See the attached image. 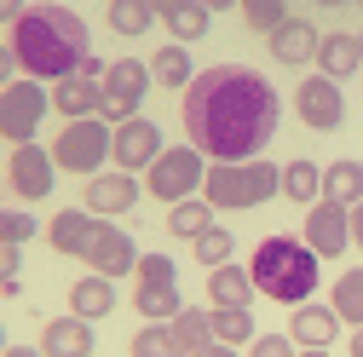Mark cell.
I'll use <instances>...</instances> for the list:
<instances>
[{
	"label": "cell",
	"instance_id": "40",
	"mask_svg": "<svg viewBox=\"0 0 363 357\" xmlns=\"http://www.w3.org/2000/svg\"><path fill=\"white\" fill-rule=\"evenodd\" d=\"M23 12H29V0H0V23H6V29H12Z\"/></svg>",
	"mask_w": 363,
	"mask_h": 357
},
{
	"label": "cell",
	"instance_id": "22",
	"mask_svg": "<svg viewBox=\"0 0 363 357\" xmlns=\"http://www.w3.org/2000/svg\"><path fill=\"white\" fill-rule=\"evenodd\" d=\"M69 311L75 317H86V323H99V317H110L116 311V277H75L69 283Z\"/></svg>",
	"mask_w": 363,
	"mask_h": 357
},
{
	"label": "cell",
	"instance_id": "48",
	"mask_svg": "<svg viewBox=\"0 0 363 357\" xmlns=\"http://www.w3.org/2000/svg\"><path fill=\"white\" fill-rule=\"evenodd\" d=\"M317 6H352V0H317Z\"/></svg>",
	"mask_w": 363,
	"mask_h": 357
},
{
	"label": "cell",
	"instance_id": "18",
	"mask_svg": "<svg viewBox=\"0 0 363 357\" xmlns=\"http://www.w3.org/2000/svg\"><path fill=\"white\" fill-rule=\"evenodd\" d=\"M271 40V58L277 64H289V69H306L311 58H317V40H323V29H311L306 18H283L277 29L265 35Z\"/></svg>",
	"mask_w": 363,
	"mask_h": 357
},
{
	"label": "cell",
	"instance_id": "43",
	"mask_svg": "<svg viewBox=\"0 0 363 357\" xmlns=\"http://www.w3.org/2000/svg\"><path fill=\"white\" fill-rule=\"evenodd\" d=\"M0 357H47V351H40V346H6Z\"/></svg>",
	"mask_w": 363,
	"mask_h": 357
},
{
	"label": "cell",
	"instance_id": "24",
	"mask_svg": "<svg viewBox=\"0 0 363 357\" xmlns=\"http://www.w3.org/2000/svg\"><path fill=\"white\" fill-rule=\"evenodd\" d=\"M133 311H139L145 323H173L185 300H179V283H139L133 288Z\"/></svg>",
	"mask_w": 363,
	"mask_h": 357
},
{
	"label": "cell",
	"instance_id": "30",
	"mask_svg": "<svg viewBox=\"0 0 363 357\" xmlns=\"http://www.w3.org/2000/svg\"><path fill=\"white\" fill-rule=\"evenodd\" d=\"M133 357H191V346L173 334V323H145L133 334Z\"/></svg>",
	"mask_w": 363,
	"mask_h": 357
},
{
	"label": "cell",
	"instance_id": "6",
	"mask_svg": "<svg viewBox=\"0 0 363 357\" xmlns=\"http://www.w3.org/2000/svg\"><path fill=\"white\" fill-rule=\"evenodd\" d=\"M202 178H208V156L196 144H167L145 167V191L173 208V202H185V196H202Z\"/></svg>",
	"mask_w": 363,
	"mask_h": 357
},
{
	"label": "cell",
	"instance_id": "17",
	"mask_svg": "<svg viewBox=\"0 0 363 357\" xmlns=\"http://www.w3.org/2000/svg\"><path fill=\"white\" fill-rule=\"evenodd\" d=\"M99 225H104L99 213H86V208H64V213H52L47 242H52V254H64V259H86V248H93V237H99Z\"/></svg>",
	"mask_w": 363,
	"mask_h": 357
},
{
	"label": "cell",
	"instance_id": "36",
	"mask_svg": "<svg viewBox=\"0 0 363 357\" xmlns=\"http://www.w3.org/2000/svg\"><path fill=\"white\" fill-rule=\"evenodd\" d=\"M35 231H40V225H35L29 213H18V208H0V242H18V248H23Z\"/></svg>",
	"mask_w": 363,
	"mask_h": 357
},
{
	"label": "cell",
	"instance_id": "26",
	"mask_svg": "<svg viewBox=\"0 0 363 357\" xmlns=\"http://www.w3.org/2000/svg\"><path fill=\"white\" fill-rule=\"evenodd\" d=\"M283 196L294 208H311V202H323V167L317 162H283Z\"/></svg>",
	"mask_w": 363,
	"mask_h": 357
},
{
	"label": "cell",
	"instance_id": "50",
	"mask_svg": "<svg viewBox=\"0 0 363 357\" xmlns=\"http://www.w3.org/2000/svg\"><path fill=\"white\" fill-rule=\"evenodd\" d=\"M357 40H363V35H357ZM357 75H363V69H357Z\"/></svg>",
	"mask_w": 363,
	"mask_h": 357
},
{
	"label": "cell",
	"instance_id": "5",
	"mask_svg": "<svg viewBox=\"0 0 363 357\" xmlns=\"http://www.w3.org/2000/svg\"><path fill=\"white\" fill-rule=\"evenodd\" d=\"M110 144H116V127L104 115H81V121H64V132L52 139V162H58V173L93 178L110 167Z\"/></svg>",
	"mask_w": 363,
	"mask_h": 357
},
{
	"label": "cell",
	"instance_id": "23",
	"mask_svg": "<svg viewBox=\"0 0 363 357\" xmlns=\"http://www.w3.org/2000/svg\"><path fill=\"white\" fill-rule=\"evenodd\" d=\"M254 277H248V265H213V271H208V300L213 305H254Z\"/></svg>",
	"mask_w": 363,
	"mask_h": 357
},
{
	"label": "cell",
	"instance_id": "34",
	"mask_svg": "<svg viewBox=\"0 0 363 357\" xmlns=\"http://www.w3.org/2000/svg\"><path fill=\"white\" fill-rule=\"evenodd\" d=\"M237 12H242V23L254 35H271V29L289 18V0H237Z\"/></svg>",
	"mask_w": 363,
	"mask_h": 357
},
{
	"label": "cell",
	"instance_id": "1",
	"mask_svg": "<svg viewBox=\"0 0 363 357\" xmlns=\"http://www.w3.org/2000/svg\"><path fill=\"white\" fill-rule=\"evenodd\" d=\"M283 98L259 69L248 64H213L196 69L185 86V132L191 144L213 162H248L277 139Z\"/></svg>",
	"mask_w": 363,
	"mask_h": 357
},
{
	"label": "cell",
	"instance_id": "7",
	"mask_svg": "<svg viewBox=\"0 0 363 357\" xmlns=\"http://www.w3.org/2000/svg\"><path fill=\"white\" fill-rule=\"evenodd\" d=\"M52 110V93H47V81H35V75H18L0 86V139H12V144H29L40 121H47Z\"/></svg>",
	"mask_w": 363,
	"mask_h": 357
},
{
	"label": "cell",
	"instance_id": "4",
	"mask_svg": "<svg viewBox=\"0 0 363 357\" xmlns=\"http://www.w3.org/2000/svg\"><path fill=\"white\" fill-rule=\"evenodd\" d=\"M202 196L213 213H248L271 196H283V167H271L265 156H248V162H213L208 178H202Z\"/></svg>",
	"mask_w": 363,
	"mask_h": 357
},
{
	"label": "cell",
	"instance_id": "46",
	"mask_svg": "<svg viewBox=\"0 0 363 357\" xmlns=\"http://www.w3.org/2000/svg\"><path fill=\"white\" fill-rule=\"evenodd\" d=\"M352 357H363V329H352Z\"/></svg>",
	"mask_w": 363,
	"mask_h": 357
},
{
	"label": "cell",
	"instance_id": "31",
	"mask_svg": "<svg viewBox=\"0 0 363 357\" xmlns=\"http://www.w3.org/2000/svg\"><path fill=\"white\" fill-rule=\"evenodd\" d=\"M259 329H254V317H248V305H213V340H225V346H248Z\"/></svg>",
	"mask_w": 363,
	"mask_h": 357
},
{
	"label": "cell",
	"instance_id": "12",
	"mask_svg": "<svg viewBox=\"0 0 363 357\" xmlns=\"http://www.w3.org/2000/svg\"><path fill=\"white\" fill-rule=\"evenodd\" d=\"M162 150H167V144H162V127H156V121H145V115H127V121H116L110 162H116L121 173H145V167H150Z\"/></svg>",
	"mask_w": 363,
	"mask_h": 357
},
{
	"label": "cell",
	"instance_id": "19",
	"mask_svg": "<svg viewBox=\"0 0 363 357\" xmlns=\"http://www.w3.org/2000/svg\"><path fill=\"white\" fill-rule=\"evenodd\" d=\"M317 75H329V81H346V75H357L363 69V40L352 35V29H335V35H323L317 40Z\"/></svg>",
	"mask_w": 363,
	"mask_h": 357
},
{
	"label": "cell",
	"instance_id": "10",
	"mask_svg": "<svg viewBox=\"0 0 363 357\" xmlns=\"http://www.w3.org/2000/svg\"><path fill=\"white\" fill-rule=\"evenodd\" d=\"M306 248L317 254V259H340L346 248H352V208H340V202H311L306 208Z\"/></svg>",
	"mask_w": 363,
	"mask_h": 357
},
{
	"label": "cell",
	"instance_id": "41",
	"mask_svg": "<svg viewBox=\"0 0 363 357\" xmlns=\"http://www.w3.org/2000/svg\"><path fill=\"white\" fill-rule=\"evenodd\" d=\"M191 357H237V346H225V340H208V346H196Z\"/></svg>",
	"mask_w": 363,
	"mask_h": 357
},
{
	"label": "cell",
	"instance_id": "9",
	"mask_svg": "<svg viewBox=\"0 0 363 357\" xmlns=\"http://www.w3.org/2000/svg\"><path fill=\"white\" fill-rule=\"evenodd\" d=\"M294 115L311 127V132H335L340 121H346V98H340V81H329V75H306L300 86H294Z\"/></svg>",
	"mask_w": 363,
	"mask_h": 357
},
{
	"label": "cell",
	"instance_id": "16",
	"mask_svg": "<svg viewBox=\"0 0 363 357\" xmlns=\"http://www.w3.org/2000/svg\"><path fill=\"white\" fill-rule=\"evenodd\" d=\"M335 334H340V317H335V305H317V300H300V305H289V340L306 351H329L335 346Z\"/></svg>",
	"mask_w": 363,
	"mask_h": 357
},
{
	"label": "cell",
	"instance_id": "14",
	"mask_svg": "<svg viewBox=\"0 0 363 357\" xmlns=\"http://www.w3.org/2000/svg\"><path fill=\"white\" fill-rule=\"evenodd\" d=\"M52 110H58L64 121L99 115V110H104V75H93V69H75V75L52 81Z\"/></svg>",
	"mask_w": 363,
	"mask_h": 357
},
{
	"label": "cell",
	"instance_id": "25",
	"mask_svg": "<svg viewBox=\"0 0 363 357\" xmlns=\"http://www.w3.org/2000/svg\"><path fill=\"white\" fill-rule=\"evenodd\" d=\"M323 196L340 202V208H357V202H363V162H352V156L329 162V167H323Z\"/></svg>",
	"mask_w": 363,
	"mask_h": 357
},
{
	"label": "cell",
	"instance_id": "15",
	"mask_svg": "<svg viewBox=\"0 0 363 357\" xmlns=\"http://www.w3.org/2000/svg\"><path fill=\"white\" fill-rule=\"evenodd\" d=\"M86 265H93L99 277H127V271H139V248H133V237L116 225V219H104L93 248H86Z\"/></svg>",
	"mask_w": 363,
	"mask_h": 357
},
{
	"label": "cell",
	"instance_id": "44",
	"mask_svg": "<svg viewBox=\"0 0 363 357\" xmlns=\"http://www.w3.org/2000/svg\"><path fill=\"white\" fill-rule=\"evenodd\" d=\"M352 242H357V248H363V202H357V208H352Z\"/></svg>",
	"mask_w": 363,
	"mask_h": 357
},
{
	"label": "cell",
	"instance_id": "35",
	"mask_svg": "<svg viewBox=\"0 0 363 357\" xmlns=\"http://www.w3.org/2000/svg\"><path fill=\"white\" fill-rule=\"evenodd\" d=\"M191 248H196V259H202V271H213V265H231V254H237V237L213 225V231H202Z\"/></svg>",
	"mask_w": 363,
	"mask_h": 357
},
{
	"label": "cell",
	"instance_id": "2",
	"mask_svg": "<svg viewBox=\"0 0 363 357\" xmlns=\"http://www.w3.org/2000/svg\"><path fill=\"white\" fill-rule=\"evenodd\" d=\"M6 47L18 58V75H35V81H64L86 64V52H93V35H86L81 12L58 6V0H40V6H29L12 35H6Z\"/></svg>",
	"mask_w": 363,
	"mask_h": 357
},
{
	"label": "cell",
	"instance_id": "45",
	"mask_svg": "<svg viewBox=\"0 0 363 357\" xmlns=\"http://www.w3.org/2000/svg\"><path fill=\"white\" fill-rule=\"evenodd\" d=\"M202 6H208V12H231L237 0H202Z\"/></svg>",
	"mask_w": 363,
	"mask_h": 357
},
{
	"label": "cell",
	"instance_id": "28",
	"mask_svg": "<svg viewBox=\"0 0 363 357\" xmlns=\"http://www.w3.org/2000/svg\"><path fill=\"white\" fill-rule=\"evenodd\" d=\"M329 305H335V317H340V323L363 329V265H352V271H340V277H335Z\"/></svg>",
	"mask_w": 363,
	"mask_h": 357
},
{
	"label": "cell",
	"instance_id": "11",
	"mask_svg": "<svg viewBox=\"0 0 363 357\" xmlns=\"http://www.w3.org/2000/svg\"><path fill=\"white\" fill-rule=\"evenodd\" d=\"M52 178H58L52 150H40L35 139H29V144H12V162H6V185H12V196L40 202V196H52Z\"/></svg>",
	"mask_w": 363,
	"mask_h": 357
},
{
	"label": "cell",
	"instance_id": "8",
	"mask_svg": "<svg viewBox=\"0 0 363 357\" xmlns=\"http://www.w3.org/2000/svg\"><path fill=\"white\" fill-rule=\"evenodd\" d=\"M150 64H139V58H110L104 64V121L116 127V121H127V115H139V104H145V93H150Z\"/></svg>",
	"mask_w": 363,
	"mask_h": 357
},
{
	"label": "cell",
	"instance_id": "39",
	"mask_svg": "<svg viewBox=\"0 0 363 357\" xmlns=\"http://www.w3.org/2000/svg\"><path fill=\"white\" fill-rule=\"evenodd\" d=\"M242 351H248V357H294L300 346H294L289 334H254V340H248Z\"/></svg>",
	"mask_w": 363,
	"mask_h": 357
},
{
	"label": "cell",
	"instance_id": "32",
	"mask_svg": "<svg viewBox=\"0 0 363 357\" xmlns=\"http://www.w3.org/2000/svg\"><path fill=\"white\" fill-rule=\"evenodd\" d=\"M156 23V6L150 0H110V29L116 35H145Z\"/></svg>",
	"mask_w": 363,
	"mask_h": 357
},
{
	"label": "cell",
	"instance_id": "29",
	"mask_svg": "<svg viewBox=\"0 0 363 357\" xmlns=\"http://www.w3.org/2000/svg\"><path fill=\"white\" fill-rule=\"evenodd\" d=\"M167 231H173V237H185V242H196L202 231H213V208H208V196H185V202H173V208H167Z\"/></svg>",
	"mask_w": 363,
	"mask_h": 357
},
{
	"label": "cell",
	"instance_id": "51",
	"mask_svg": "<svg viewBox=\"0 0 363 357\" xmlns=\"http://www.w3.org/2000/svg\"><path fill=\"white\" fill-rule=\"evenodd\" d=\"M357 6H363V0H357Z\"/></svg>",
	"mask_w": 363,
	"mask_h": 357
},
{
	"label": "cell",
	"instance_id": "37",
	"mask_svg": "<svg viewBox=\"0 0 363 357\" xmlns=\"http://www.w3.org/2000/svg\"><path fill=\"white\" fill-rule=\"evenodd\" d=\"M139 283H179V265L167 254H139Z\"/></svg>",
	"mask_w": 363,
	"mask_h": 357
},
{
	"label": "cell",
	"instance_id": "20",
	"mask_svg": "<svg viewBox=\"0 0 363 357\" xmlns=\"http://www.w3.org/2000/svg\"><path fill=\"white\" fill-rule=\"evenodd\" d=\"M40 351L47 357H93V323L86 317H47V334H40Z\"/></svg>",
	"mask_w": 363,
	"mask_h": 357
},
{
	"label": "cell",
	"instance_id": "27",
	"mask_svg": "<svg viewBox=\"0 0 363 357\" xmlns=\"http://www.w3.org/2000/svg\"><path fill=\"white\" fill-rule=\"evenodd\" d=\"M150 81H156V86H179V93L196 81V69H191V47H185V40L156 47V58H150Z\"/></svg>",
	"mask_w": 363,
	"mask_h": 357
},
{
	"label": "cell",
	"instance_id": "47",
	"mask_svg": "<svg viewBox=\"0 0 363 357\" xmlns=\"http://www.w3.org/2000/svg\"><path fill=\"white\" fill-rule=\"evenodd\" d=\"M294 357H329V351H311V346H306V351H294Z\"/></svg>",
	"mask_w": 363,
	"mask_h": 357
},
{
	"label": "cell",
	"instance_id": "13",
	"mask_svg": "<svg viewBox=\"0 0 363 357\" xmlns=\"http://www.w3.org/2000/svg\"><path fill=\"white\" fill-rule=\"evenodd\" d=\"M139 196H145L139 173L104 167V173L86 178V213H99V219H121V213H133V208H139Z\"/></svg>",
	"mask_w": 363,
	"mask_h": 357
},
{
	"label": "cell",
	"instance_id": "49",
	"mask_svg": "<svg viewBox=\"0 0 363 357\" xmlns=\"http://www.w3.org/2000/svg\"><path fill=\"white\" fill-rule=\"evenodd\" d=\"M6 346H12V340H6V323H0V351H6Z\"/></svg>",
	"mask_w": 363,
	"mask_h": 357
},
{
	"label": "cell",
	"instance_id": "42",
	"mask_svg": "<svg viewBox=\"0 0 363 357\" xmlns=\"http://www.w3.org/2000/svg\"><path fill=\"white\" fill-rule=\"evenodd\" d=\"M6 81H18V58H12V47H0V86Z\"/></svg>",
	"mask_w": 363,
	"mask_h": 357
},
{
	"label": "cell",
	"instance_id": "3",
	"mask_svg": "<svg viewBox=\"0 0 363 357\" xmlns=\"http://www.w3.org/2000/svg\"><path fill=\"white\" fill-rule=\"evenodd\" d=\"M317 259L306 248V237H265L248 259V277L265 300H277V305H300L317 294V283H323V271H317Z\"/></svg>",
	"mask_w": 363,
	"mask_h": 357
},
{
	"label": "cell",
	"instance_id": "21",
	"mask_svg": "<svg viewBox=\"0 0 363 357\" xmlns=\"http://www.w3.org/2000/svg\"><path fill=\"white\" fill-rule=\"evenodd\" d=\"M150 6H156V18H167V35L185 40V47H191V40H202L208 23H213V12L202 6V0H150Z\"/></svg>",
	"mask_w": 363,
	"mask_h": 357
},
{
	"label": "cell",
	"instance_id": "38",
	"mask_svg": "<svg viewBox=\"0 0 363 357\" xmlns=\"http://www.w3.org/2000/svg\"><path fill=\"white\" fill-rule=\"evenodd\" d=\"M18 277H23V248L18 242H0V288L18 294Z\"/></svg>",
	"mask_w": 363,
	"mask_h": 357
},
{
	"label": "cell",
	"instance_id": "33",
	"mask_svg": "<svg viewBox=\"0 0 363 357\" xmlns=\"http://www.w3.org/2000/svg\"><path fill=\"white\" fill-rule=\"evenodd\" d=\"M173 334L185 340L191 351H196V346H208V340H213V305H208V311H202V305H185V311L173 317Z\"/></svg>",
	"mask_w": 363,
	"mask_h": 357
}]
</instances>
